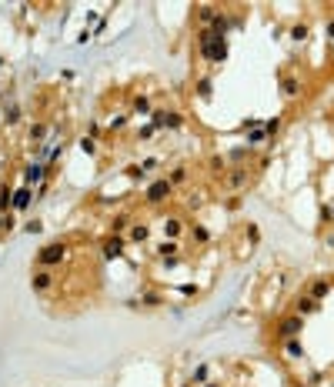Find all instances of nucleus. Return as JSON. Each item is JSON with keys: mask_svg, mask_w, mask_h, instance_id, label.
<instances>
[{"mask_svg": "<svg viewBox=\"0 0 334 387\" xmlns=\"http://www.w3.org/2000/svg\"><path fill=\"white\" fill-rule=\"evenodd\" d=\"M201 57L211 60V64H221L224 57H227V37L214 34V30H207L204 37H201Z\"/></svg>", "mask_w": 334, "mask_h": 387, "instance_id": "obj_1", "label": "nucleus"}, {"mask_svg": "<svg viewBox=\"0 0 334 387\" xmlns=\"http://www.w3.org/2000/svg\"><path fill=\"white\" fill-rule=\"evenodd\" d=\"M64 254H67V247H64V244H47V247L37 254V260L44 264V267H54V264H60V260H64Z\"/></svg>", "mask_w": 334, "mask_h": 387, "instance_id": "obj_2", "label": "nucleus"}, {"mask_svg": "<svg viewBox=\"0 0 334 387\" xmlns=\"http://www.w3.org/2000/svg\"><path fill=\"white\" fill-rule=\"evenodd\" d=\"M301 327H304V317H301V314H294V317H284V320L278 324V337L291 341V337H297V334H301Z\"/></svg>", "mask_w": 334, "mask_h": 387, "instance_id": "obj_3", "label": "nucleus"}, {"mask_svg": "<svg viewBox=\"0 0 334 387\" xmlns=\"http://www.w3.org/2000/svg\"><path fill=\"white\" fill-rule=\"evenodd\" d=\"M147 204H161V201H167L170 197V181H154V184L147 187Z\"/></svg>", "mask_w": 334, "mask_h": 387, "instance_id": "obj_4", "label": "nucleus"}, {"mask_svg": "<svg viewBox=\"0 0 334 387\" xmlns=\"http://www.w3.org/2000/svg\"><path fill=\"white\" fill-rule=\"evenodd\" d=\"M184 124V117L181 114H167V111H161V114H154V130H164V127H170V130H177Z\"/></svg>", "mask_w": 334, "mask_h": 387, "instance_id": "obj_5", "label": "nucleus"}, {"mask_svg": "<svg viewBox=\"0 0 334 387\" xmlns=\"http://www.w3.org/2000/svg\"><path fill=\"white\" fill-rule=\"evenodd\" d=\"M40 177H44V164H40V160H37V164H27V167H24V187L37 184Z\"/></svg>", "mask_w": 334, "mask_h": 387, "instance_id": "obj_6", "label": "nucleus"}, {"mask_svg": "<svg viewBox=\"0 0 334 387\" xmlns=\"http://www.w3.org/2000/svg\"><path fill=\"white\" fill-rule=\"evenodd\" d=\"M30 187H20V190H14V210H27L30 207Z\"/></svg>", "mask_w": 334, "mask_h": 387, "instance_id": "obj_7", "label": "nucleus"}, {"mask_svg": "<svg viewBox=\"0 0 334 387\" xmlns=\"http://www.w3.org/2000/svg\"><path fill=\"white\" fill-rule=\"evenodd\" d=\"M120 254H124V240H120V237H111L107 244H104V257H107V260L120 257Z\"/></svg>", "mask_w": 334, "mask_h": 387, "instance_id": "obj_8", "label": "nucleus"}, {"mask_svg": "<svg viewBox=\"0 0 334 387\" xmlns=\"http://www.w3.org/2000/svg\"><path fill=\"white\" fill-rule=\"evenodd\" d=\"M197 93H201V100H211V93H214V80H211V77H201V80H197Z\"/></svg>", "mask_w": 334, "mask_h": 387, "instance_id": "obj_9", "label": "nucleus"}, {"mask_svg": "<svg viewBox=\"0 0 334 387\" xmlns=\"http://www.w3.org/2000/svg\"><path fill=\"white\" fill-rule=\"evenodd\" d=\"M314 311H317L314 297H301V300H297V314H301V317H304V314H314Z\"/></svg>", "mask_w": 334, "mask_h": 387, "instance_id": "obj_10", "label": "nucleus"}, {"mask_svg": "<svg viewBox=\"0 0 334 387\" xmlns=\"http://www.w3.org/2000/svg\"><path fill=\"white\" fill-rule=\"evenodd\" d=\"M50 280H54V277L47 274V271H37V274H34V291H47Z\"/></svg>", "mask_w": 334, "mask_h": 387, "instance_id": "obj_11", "label": "nucleus"}, {"mask_svg": "<svg viewBox=\"0 0 334 387\" xmlns=\"http://www.w3.org/2000/svg\"><path fill=\"white\" fill-rule=\"evenodd\" d=\"M328 291H331V280H314L311 297H314V300H321V297H328Z\"/></svg>", "mask_w": 334, "mask_h": 387, "instance_id": "obj_12", "label": "nucleus"}, {"mask_svg": "<svg viewBox=\"0 0 334 387\" xmlns=\"http://www.w3.org/2000/svg\"><path fill=\"white\" fill-rule=\"evenodd\" d=\"M181 227H184V224L177 221V217H170V221H164V234H167L170 240H174L177 234H181Z\"/></svg>", "mask_w": 334, "mask_h": 387, "instance_id": "obj_13", "label": "nucleus"}, {"mask_svg": "<svg viewBox=\"0 0 334 387\" xmlns=\"http://www.w3.org/2000/svg\"><path fill=\"white\" fill-rule=\"evenodd\" d=\"M227 27H231V20L221 17V14H217V17H214V23H211V30H214V34H221V37L227 34Z\"/></svg>", "mask_w": 334, "mask_h": 387, "instance_id": "obj_14", "label": "nucleus"}, {"mask_svg": "<svg viewBox=\"0 0 334 387\" xmlns=\"http://www.w3.org/2000/svg\"><path fill=\"white\" fill-rule=\"evenodd\" d=\"M7 207H14V190L10 187H0V210H7Z\"/></svg>", "mask_w": 334, "mask_h": 387, "instance_id": "obj_15", "label": "nucleus"}, {"mask_svg": "<svg viewBox=\"0 0 334 387\" xmlns=\"http://www.w3.org/2000/svg\"><path fill=\"white\" fill-rule=\"evenodd\" d=\"M77 147L84 150L87 157H94V154H97V144H94V137H80V144H77Z\"/></svg>", "mask_w": 334, "mask_h": 387, "instance_id": "obj_16", "label": "nucleus"}, {"mask_svg": "<svg viewBox=\"0 0 334 387\" xmlns=\"http://www.w3.org/2000/svg\"><path fill=\"white\" fill-rule=\"evenodd\" d=\"M147 234H150V227H144V224H137V227L130 230V240H137V244H141V240H147Z\"/></svg>", "mask_w": 334, "mask_h": 387, "instance_id": "obj_17", "label": "nucleus"}, {"mask_svg": "<svg viewBox=\"0 0 334 387\" xmlns=\"http://www.w3.org/2000/svg\"><path fill=\"white\" fill-rule=\"evenodd\" d=\"M287 354H291V357H304V347H301V341H297V337H291V341H287Z\"/></svg>", "mask_w": 334, "mask_h": 387, "instance_id": "obj_18", "label": "nucleus"}, {"mask_svg": "<svg viewBox=\"0 0 334 387\" xmlns=\"http://www.w3.org/2000/svg\"><path fill=\"white\" fill-rule=\"evenodd\" d=\"M244 181H247V174H244V170H234V174L227 177V184H231V187H241Z\"/></svg>", "mask_w": 334, "mask_h": 387, "instance_id": "obj_19", "label": "nucleus"}, {"mask_svg": "<svg viewBox=\"0 0 334 387\" xmlns=\"http://www.w3.org/2000/svg\"><path fill=\"white\" fill-rule=\"evenodd\" d=\"M134 111H137V114H147L150 111V100H147V97H137V100H134Z\"/></svg>", "mask_w": 334, "mask_h": 387, "instance_id": "obj_20", "label": "nucleus"}, {"mask_svg": "<svg viewBox=\"0 0 334 387\" xmlns=\"http://www.w3.org/2000/svg\"><path fill=\"white\" fill-rule=\"evenodd\" d=\"M264 137H267V134H264V127H254L251 134H247V140H251V144H261Z\"/></svg>", "mask_w": 334, "mask_h": 387, "instance_id": "obj_21", "label": "nucleus"}, {"mask_svg": "<svg viewBox=\"0 0 334 387\" xmlns=\"http://www.w3.org/2000/svg\"><path fill=\"white\" fill-rule=\"evenodd\" d=\"M197 17L204 20V23H214V17H217V14H214L211 7H201V10H197Z\"/></svg>", "mask_w": 334, "mask_h": 387, "instance_id": "obj_22", "label": "nucleus"}, {"mask_svg": "<svg viewBox=\"0 0 334 387\" xmlns=\"http://www.w3.org/2000/svg\"><path fill=\"white\" fill-rule=\"evenodd\" d=\"M278 127H281V117H271V120L264 124V134H278Z\"/></svg>", "mask_w": 334, "mask_h": 387, "instance_id": "obj_23", "label": "nucleus"}, {"mask_svg": "<svg viewBox=\"0 0 334 387\" xmlns=\"http://www.w3.org/2000/svg\"><path fill=\"white\" fill-rule=\"evenodd\" d=\"M291 37H294V40H308V27H304V23H301V27H294V30H291Z\"/></svg>", "mask_w": 334, "mask_h": 387, "instance_id": "obj_24", "label": "nucleus"}, {"mask_svg": "<svg viewBox=\"0 0 334 387\" xmlns=\"http://www.w3.org/2000/svg\"><path fill=\"white\" fill-rule=\"evenodd\" d=\"M127 177L130 181H141L144 177V167H127Z\"/></svg>", "mask_w": 334, "mask_h": 387, "instance_id": "obj_25", "label": "nucleus"}, {"mask_svg": "<svg viewBox=\"0 0 334 387\" xmlns=\"http://www.w3.org/2000/svg\"><path fill=\"white\" fill-rule=\"evenodd\" d=\"M187 177V170H181V167H177V170H174V174H170V187L174 184H181V181H184Z\"/></svg>", "mask_w": 334, "mask_h": 387, "instance_id": "obj_26", "label": "nucleus"}, {"mask_svg": "<svg viewBox=\"0 0 334 387\" xmlns=\"http://www.w3.org/2000/svg\"><path fill=\"white\" fill-rule=\"evenodd\" d=\"M24 230H27V234H40V230H44V224H40V221H30Z\"/></svg>", "mask_w": 334, "mask_h": 387, "instance_id": "obj_27", "label": "nucleus"}, {"mask_svg": "<svg viewBox=\"0 0 334 387\" xmlns=\"http://www.w3.org/2000/svg\"><path fill=\"white\" fill-rule=\"evenodd\" d=\"M284 93L294 97V93H297V80H284Z\"/></svg>", "mask_w": 334, "mask_h": 387, "instance_id": "obj_28", "label": "nucleus"}, {"mask_svg": "<svg viewBox=\"0 0 334 387\" xmlns=\"http://www.w3.org/2000/svg\"><path fill=\"white\" fill-rule=\"evenodd\" d=\"M157 254H164V257H167V254H177V244H174V240H170V244H164V247H161V250H157Z\"/></svg>", "mask_w": 334, "mask_h": 387, "instance_id": "obj_29", "label": "nucleus"}, {"mask_svg": "<svg viewBox=\"0 0 334 387\" xmlns=\"http://www.w3.org/2000/svg\"><path fill=\"white\" fill-rule=\"evenodd\" d=\"M204 377H207V364H201V367L194 370V381H204Z\"/></svg>", "mask_w": 334, "mask_h": 387, "instance_id": "obj_30", "label": "nucleus"}, {"mask_svg": "<svg viewBox=\"0 0 334 387\" xmlns=\"http://www.w3.org/2000/svg\"><path fill=\"white\" fill-rule=\"evenodd\" d=\"M124 124H127V117H114V120H111V127H114V130H120Z\"/></svg>", "mask_w": 334, "mask_h": 387, "instance_id": "obj_31", "label": "nucleus"}, {"mask_svg": "<svg viewBox=\"0 0 334 387\" xmlns=\"http://www.w3.org/2000/svg\"><path fill=\"white\" fill-rule=\"evenodd\" d=\"M204 387H217V384H204Z\"/></svg>", "mask_w": 334, "mask_h": 387, "instance_id": "obj_32", "label": "nucleus"}, {"mask_svg": "<svg viewBox=\"0 0 334 387\" xmlns=\"http://www.w3.org/2000/svg\"><path fill=\"white\" fill-rule=\"evenodd\" d=\"M331 214H334V207H331Z\"/></svg>", "mask_w": 334, "mask_h": 387, "instance_id": "obj_33", "label": "nucleus"}]
</instances>
